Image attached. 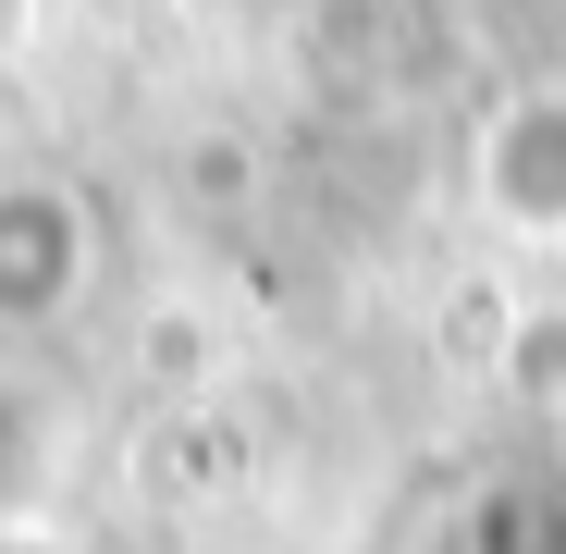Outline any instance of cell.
Wrapping results in <instances>:
<instances>
[{
    "label": "cell",
    "instance_id": "obj_1",
    "mask_svg": "<svg viewBox=\"0 0 566 554\" xmlns=\"http://www.w3.org/2000/svg\"><path fill=\"white\" fill-rule=\"evenodd\" d=\"M86 284V210L62 185H0V321H50Z\"/></svg>",
    "mask_w": 566,
    "mask_h": 554
},
{
    "label": "cell",
    "instance_id": "obj_2",
    "mask_svg": "<svg viewBox=\"0 0 566 554\" xmlns=\"http://www.w3.org/2000/svg\"><path fill=\"white\" fill-rule=\"evenodd\" d=\"M493 210L530 222V234H566V100H530L505 136H493Z\"/></svg>",
    "mask_w": 566,
    "mask_h": 554
},
{
    "label": "cell",
    "instance_id": "obj_3",
    "mask_svg": "<svg viewBox=\"0 0 566 554\" xmlns=\"http://www.w3.org/2000/svg\"><path fill=\"white\" fill-rule=\"evenodd\" d=\"M0 554H62V542H38V530H0Z\"/></svg>",
    "mask_w": 566,
    "mask_h": 554
}]
</instances>
